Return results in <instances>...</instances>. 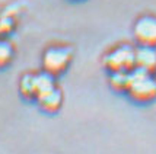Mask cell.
Returning <instances> with one entry per match:
<instances>
[{
    "label": "cell",
    "mask_w": 156,
    "mask_h": 154,
    "mask_svg": "<svg viewBox=\"0 0 156 154\" xmlns=\"http://www.w3.org/2000/svg\"><path fill=\"white\" fill-rule=\"evenodd\" d=\"M15 28V19L10 15H3L0 18V35H6L9 32H12V29Z\"/></svg>",
    "instance_id": "8fae6325"
},
{
    "label": "cell",
    "mask_w": 156,
    "mask_h": 154,
    "mask_svg": "<svg viewBox=\"0 0 156 154\" xmlns=\"http://www.w3.org/2000/svg\"><path fill=\"white\" fill-rule=\"evenodd\" d=\"M37 102H38V105L41 106L42 111L50 112V114H54V112H57L60 109L61 103H63V94H61L60 89L54 87L51 90H47L44 93L38 94Z\"/></svg>",
    "instance_id": "8992f818"
},
{
    "label": "cell",
    "mask_w": 156,
    "mask_h": 154,
    "mask_svg": "<svg viewBox=\"0 0 156 154\" xmlns=\"http://www.w3.org/2000/svg\"><path fill=\"white\" fill-rule=\"evenodd\" d=\"M133 36L139 45L156 47V16L144 15L133 26Z\"/></svg>",
    "instance_id": "277c9868"
},
{
    "label": "cell",
    "mask_w": 156,
    "mask_h": 154,
    "mask_svg": "<svg viewBox=\"0 0 156 154\" xmlns=\"http://www.w3.org/2000/svg\"><path fill=\"white\" fill-rule=\"evenodd\" d=\"M155 80H156V73H155Z\"/></svg>",
    "instance_id": "7c38bea8"
},
{
    "label": "cell",
    "mask_w": 156,
    "mask_h": 154,
    "mask_svg": "<svg viewBox=\"0 0 156 154\" xmlns=\"http://www.w3.org/2000/svg\"><path fill=\"white\" fill-rule=\"evenodd\" d=\"M102 64L108 70V73L131 71L136 67V48H133L129 44L117 45L104 55Z\"/></svg>",
    "instance_id": "7a4b0ae2"
},
{
    "label": "cell",
    "mask_w": 156,
    "mask_h": 154,
    "mask_svg": "<svg viewBox=\"0 0 156 154\" xmlns=\"http://www.w3.org/2000/svg\"><path fill=\"white\" fill-rule=\"evenodd\" d=\"M20 94L27 99H37V87H35V74H23L19 81Z\"/></svg>",
    "instance_id": "ba28073f"
},
{
    "label": "cell",
    "mask_w": 156,
    "mask_h": 154,
    "mask_svg": "<svg viewBox=\"0 0 156 154\" xmlns=\"http://www.w3.org/2000/svg\"><path fill=\"white\" fill-rule=\"evenodd\" d=\"M136 67L150 74L156 73V47L139 45L136 48Z\"/></svg>",
    "instance_id": "5b68a950"
},
{
    "label": "cell",
    "mask_w": 156,
    "mask_h": 154,
    "mask_svg": "<svg viewBox=\"0 0 156 154\" xmlns=\"http://www.w3.org/2000/svg\"><path fill=\"white\" fill-rule=\"evenodd\" d=\"M73 50L66 45L48 47L42 54V70L53 76L64 73L72 63Z\"/></svg>",
    "instance_id": "3957f363"
},
{
    "label": "cell",
    "mask_w": 156,
    "mask_h": 154,
    "mask_svg": "<svg viewBox=\"0 0 156 154\" xmlns=\"http://www.w3.org/2000/svg\"><path fill=\"white\" fill-rule=\"evenodd\" d=\"M129 73L130 71H112L109 73L108 83L115 92H127L129 87Z\"/></svg>",
    "instance_id": "9c48e42d"
},
{
    "label": "cell",
    "mask_w": 156,
    "mask_h": 154,
    "mask_svg": "<svg viewBox=\"0 0 156 154\" xmlns=\"http://www.w3.org/2000/svg\"><path fill=\"white\" fill-rule=\"evenodd\" d=\"M35 87H37V98H38V94L57 87L55 86V76L42 70L41 73L35 74Z\"/></svg>",
    "instance_id": "52a82bcc"
},
{
    "label": "cell",
    "mask_w": 156,
    "mask_h": 154,
    "mask_svg": "<svg viewBox=\"0 0 156 154\" xmlns=\"http://www.w3.org/2000/svg\"><path fill=\"white\" fill-rule=\"evenodd\" d=\"M13 47L10 42L0 39V67H6L13 58Z\"/></svg>",
    "instance_id": "30bf717a"
},
{
    "label": "cell",
    "mask_w": 156,
    "mask_h": 154,
    "mask_svg": "<svg viewBox=\"0 0 156 154\" xmlns=\"http://www.w3.org/2000/svg\"><path fill=\"white\" fill-rule=\"evenodd\" d=\"M126 93L137 103L152 102L156 98L155 74L134 67L129 73V87Z\"/></svg>",
    "instance_id": "6da1fadb"
}]
</instances>
